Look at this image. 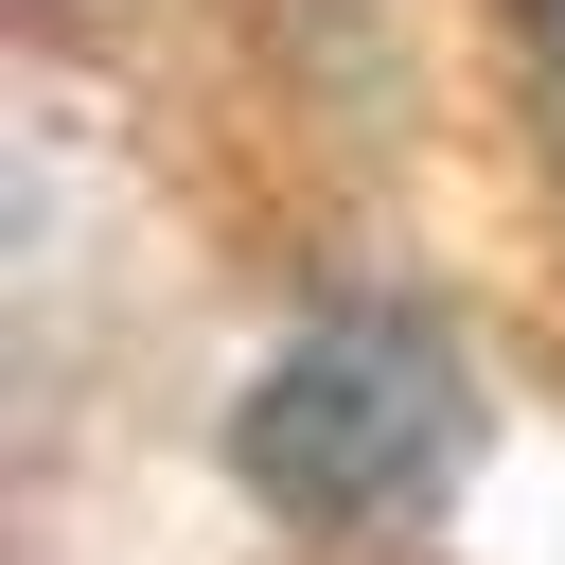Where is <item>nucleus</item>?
<instances>
[{
    "mask_svg": "<svg viewBox=\"0 0 565 565\" xmlns=\"http://www.w3.org/2000/svg\"><path fill=\"white\" fill-rule=\"evenodd\" d=\"M512 18H530V35H547V71H565V0H512Z\"/></svg>",
    "mask_w": 565,
    "mask_h": 565,
    "instance_id": "2",
    "label": "nucleus"
},
{
    "mask_svg": "<svg viewBox=\"0 0 565 565\" xmlns=\"http://www.w3.org/2000/svg\"><path fill=\"white\" fill-rule=\"evenodd\" d=\"M441 441H459L441 335L388 318V300L300 318V335L247 371V406H230V459H247V494H265L282 530H371V512H406V494L441 477Z\"/></svg>",
    "mask_w": 565,
    "mask_h": 565,
    "instance_id": "1",
    "label": "nucleus"
}]
</instances>
